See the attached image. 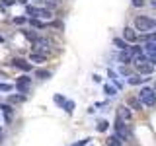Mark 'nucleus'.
<instances>
[{
	"label": "nucleus",
	"instance_id": "obj_1",
	"mask_svg": "<svg viewBox=\"0 0 156 146\" xmlns=\"http://www.w3.org/2000/svg\"><path fill=\"white\" fill-rule=\"evenodd\" d=\"M133 64H135V68H136V74H152L154 72V64L146 58V55L144 53H140V55H135L133 57Z\"/></svg>",
	"mask_w": 156,
	"mask_h": 146
},
{
	"label": "nucleus",
	"instance_id": "obj_2",
	"mask_svg": "<svg viewBox=\"0 0 156 146\" xmlns=\"http://www.w3.org/2000/svg\"><path fill=\"white\" fill-rule=\"evenodd\" d=\"M156 27V22L152 18H146V16H136L135 18V29L140 33H146V31H152Z\"/></svg>",
	"mask_w": 156,
	"mask_h": 146
},
{
	"label": "nucleus",
	"instance_id": "obj_3",
	"mask_svg": "<svg viewBox=\"0 0 156 146\" xmlns=\"http://www.w3.org/2000/svg\"><path fill=\"white\" fill-rule=\"evenodd\" d=\"M139 101L143 105L146 107H152L156 103V94H154V90L152 88H140V92H139Z\"/></svg>",
	"mask_w": 156,
	"mask_h": 146
},
{
	"label": "nucleus",
	"instance_id": "obj_4",
	"mask_svg": "<svg viewBox=\"0 0 156 146\" xmlns=\"http://www.w3.org/2000/svg\"><path fill=\"white\" fill-rule=\"evenodd\" d=\"M26 12H27V16H31L33 19H51L53 18V14H51V10H45V8H37V6H27L26 8Z\"/></svg>",
	"mask_w": 156,
	"mask_h": 146
},
{
	"label": "nucleus",
	"instance_id": "obj_5",
	"mask_svg": "<svg viewBox=\"0 0 156 146\" xmlns=\"http://www.w3.org/2000/svg\"><path fill=\"white\" fill-rule=\"evenodd\" d=\"M115 134L119 136L121 140H129V138H131V130L127 129L125 121H121L119 117H117V119H115Z\"/></svg>",
	"mask_w": 156,
	"mask_h": 146
},
{
	"label": "nucleus",
	"instance_id": "obj_6",
	"mask_svg": "<svg viewBox=\"0 0 156 146\" xmlns=\"http://www.w3.org/2000/svg\"><path fill=\"white\" fill-rule=\"evenodd\" d=\"M143 53L146 55V58H148L152 64H156V41H150V43H144L143 47Z\"/></svg>",
	"mask_w": 156,
	"mask_h": 146
},
{
	"label": "nucleus",
	"instance_id": "obj_7",
	"mask_svg": "<svg viewBox=\"0 0 156 146\" xmlns=\"http://www.w3.org/2000/svg\"><path fill=\"white\" fill-rule=\"evenodd\" d=\"M29 84H31V78H27V76H22V78H18V82H16V88L22 94H26L27 92V88H29Z\"/></svg>",
	"mask_w": 156,
	"mask_h": 146
},
{
	"label": "nucleus",
	"instance_id": "obj_8",
	"mask_svg": "<svg viewBox=\"0 0 156 146\" xmlns=\"http://www.w3.org/2000/svg\"><path fill=\"white\" fill-rule=\"evenodd\" d=\"M136 29H133V27H125L123 29V39L125 41H129V43H135L136 41Z\"/></svg>",
	"mask_w": 156,
	"mask_h": 146
},
{
	"label": "nucleus",
	"instance_id": "obj_9",
	"mask_svg": "<svg viewBox=\"0 0 156 146\" xmlns=\"http://www.w3.org/2000/svg\"><path fill=\"white\" fill-rule=\"evenodd\" d=\"M12 64L16 66V68H20V70H26V72L31 70V62H29V61H23V58H14Z\"/></svg>",
	"mask_w": 156,
	"mask_h": 146
},
{
	"label": "nucleus",
	"instance_id": "obj_10",
	"mask_svg": "<svg viewBox=\"0 0 156 146\" xmlns=\"http://www.w3.org/2000/svg\"><path fill=\"white\" fill-rule=\"evenodd\" d=\"M131 61H133V55H131L129 49H127V51H121V53H119V62H121V64H129Z\"/></svg>",
	"mask_w": 156,
	"mask_h": 146
},
{
	"label": "nucleus",
	"instance_id": "obj_11",
	"mask_svg": "<svg viewBox=\"0 0 156 146\" xmlns=\"http://www.w3.org/2000/svg\"><path fill=\"white\" fill-rule=\"evenodd\" d=\"M117 117H119L121 121H129V119H131V111H129V107L121 105V107H119V111H117Z\"/></svg>",
	"mask_w": 156,
	"mask_h": 146
},
{
	"label": "nucleus",
	"instance_id": "obj_12",
	"mask_svg": "<svg viewBox=\"0 0 156 146\" xmlns=\"http://www.w3.org/2000/svg\"><path fill=\"white\" fill-rule=\"evenodd\" d=\"M136 39H140L143 43L156 41V31H146V33H140V37H136Z\"/></svg>",
	"mask_w": 156,
	"mask_h": 146
},
{
	"label": "nucleus",
	"instance_id": "obj_13",
	"mask_svg": "<svg viewBox=\"0 0 156 146\" xmlns=\"http://www.w3.org/2000/svg\"><path fill=\"white\" fill-rule=\"evenodd\" d=\"M144 80H146V78H143V74H131L127 82H129L131 86H139V84H143Z\"/></svg>",
	"mask_w": 156,
	"mask_h": 146
},
{
	"label": "nucleus",
	"instance_id": "obj_14",
	"mask_svg": "<svg viewBox=\"0 0 156 146\" xmlns=\"http://www.w3.org/2000/svg\"><path fill=\"white\" fill-rule=\"evenodd\" d=\"M29 62H37V64H41V62H45V55H37V53H33V55H29Z\"/></svg>",
	"mask_w": 156,
	"mask_h": 146
},
{
	"label": "nucleus",
	"instance_id": "obj_15",
	"mask_svg": "<svg viewBox=\"0 0 156 146\" xmlns=\"http://www.w3.org/2000/svg\"><path fill=\"white\" fill-rule=\"evenodd\" d=\"M113 45H115V47H119L121 51H127V49H129V45H127V41H125V39H119V37H117V39H113Z\"/></svg>",
	"mask_w": 156,
	"mask_h": 146
},
{
	"label": "nucleus",
	"instance_id": "obj_16",
	"mask_svg": "<svg viewBox=\"0 0 156 146\" xmlns=\"http://www.w3.org/2000/svg\"><path fill=\"white\" fill-rule=\"evenodd\" d=\"M121 144H123V140H121V138H119L117 134L109 136V144H107V146H121Z\"/></svg>",
	"mask_w": 156,
	"mask_h": 146
},
{
	"label": "nucleus",
	"instance_id": "obj_17",
	"mask_svg": "<svg viewBox=\"0 0 156 146\" xmlns=\"http://www.w3.org/2000/svg\"><path fill=\"white\" fill-rule=\"evenodd\" d=\"M104 92H105V94H107V96H109V97L117 94V90H115V86H109V84H105V86H104Z\"/></svg>",
	"mask_w": 156,
	"mask_h": 146
},
{
	"label": "nucleus",
	"instance_id": "obj_18",
	"mask_svg": "<svg viewBox=\"0 0 156 146\" xmlns=\"http://www.w3.org/2000/svg\"><path fill=\"white\" fill-rule=\"evenodd\" d=\"M35 74H37V78H41V80H47V78L51 76V72H49V70H41V68H39Z\"/></svg>",
	"mask_w": 156,
	"mask_h": 146
},
{
	"label": "nucleus",
	"instance_id": "obj_19",
	"mask_svg": "<svg viewBox=\"0 0 156 146\" xmlns=\"http://www.w3.org/2000/svg\"><path fill=\"white\" fill-rule=\"evenodd\" d=\"M62 107H65L66 113H72V111H74V101H65V105H62Z\"/></svg>",
	"mask_w": 156,
	"mask_h": 146
},
{
	"label": "nucleus",
	"instance_id": "obj_20",
	"mask_svg": "<svg viewBox=\"0 0 156 146\" xmlns=\"http://www.w3.org/2000/svg\"><path fill=\"white\" fill-rule=\"evenodd\" d=\"M8 99L12 101V103H20V101H23V99H26V96H10Z\"/></svg>",
	"mask_w": 156,
	"mask_h": 146
},
{
	"label": "nucleus",
	"instance_id": "obj_21",
	"mask_svg": "<svg viewBox=\"0 0 156 146\" xmlns=\"http://www.w3.org/2000/svg\"><path fill=\"white\" fill-rule=\"evenodd\" d=\"M53 99H55V103H57V105H65V101H66L65 97H62V96H58V94H57L55 97H53Z\"/></svg>",
	"mask_w": 156,
	"mask_h": 146
},
{
	"label": "nucleus",
	"instance_id": "obj_22",
	"mask_svg": "<svg viewBox=\"0 0 156 146\" xmlns=\"http://www.w3.org/2000/svg\"><path fill=\"white\" fill-rule=\"evenodd\" d=\"M98 130H100V133H105V130H107V121H100V125H98Z\"/></svg>",
	"mask_w": 156,
	"mask_h": 146
},
{
	"label": "nucleus",
	"instance_id": "obj_23",
	"mask_svg": "<svg viewBox=\"0 0 156 146\" xmlns=\"http://www.w3.org/2000/svg\"><path fill=\"white\" fill-rule=\"evenodd\" d=\"M12 84H2V82H0V92H12Z\"/></svg>",
	"mask_w": 156,
	"mask_h": 146
},
{
	"label": "nucleus",
	"instance_id": "obj_24",
	"mask_svg": "<svg viewBox=\"0 0 156 146\" xmlns=\"http://www.w3.org/2000/svg\"><path fill=\"white\" fill-rule=\"evenodd\" d=\"M23 35H26L27 39H31V41H37V35H35V33H31V31H26V29H23Z\"/></svg>",
	"mask_w": 156,
	"mask_h": 146
},
{
	"label": "nucleus",
	"instance_id": "obj_25",
	"mask_svg": "<svg viewBox=\"0 0 156 146\" xmlns=\"http://www.w3.org/2000/svg\"><path fill=\"white\" fill-rule=\"evenodd\" d=\"M131 107H135V109H140V107H143V103L139 101V97H136V99H131Z\"/></svg>",
	"mask_w": 156,
	"mask_h": 146
},
{
	"label": "nucleus",
	"instance_id": "obj_26",
	"mask_svg": "<svg viewBox=\"0 0 156 146\" xmlns=\"http://www.w3.org/2000/svg\"><path fill=\"white\" fill-rule=\"evenodd\" d=\"M131 4H133L135 8H140V6L144 4V0H131Z\"/></svg>",
	"mask_w": 156,
	"mask_h": 146
},
{
	"label": "nucleus",
	"instance_id": "obj_27",
	"mask_svg": "<svg viewBox=\"0 0 156 146\" xmlns=\"http://www.w3.org/2000/svg\"><path fill=\"white\" fill-rule=\"evenodd\" d=\"M88 142H90V138H84V140H80V142H78V144H74V146H86Z\"/></svg>",
	"mask_w": 156,
	"mask_h": 146
},
{
	"label": "nucleus",
	"instance_id": "obj_28",
	"mask_svg": "<svg viewBox=\"0 0 156 146\" xmlns=\"http://www.w3.org/2000/svg\"><path fill=\"white\" fill-rule=\"evenodd\" d=\"M14 2H16V0H2V4H4V6H12Z\"/></svg>",
	"mask_w": 156,
	"mask_h": 146
},
{
	"label": "nucleus",
	"instance_id": "obj_29",
	"mask_svg": "<svg viewBox=\"0 0 156 146\" xmlns=\"http://www.w3.org/2000/svg\"><path fill=\"white\" fill-rule=\"evenodd\" d=\"M14 22H16V23H23V22H26V18H16Z\"/></svg>",
	"mask_w": 156,
	"mask_h": 146
},
{
	"label": "nucleus",
	"instance_id": "obj_30",
	"mask_svg": "<svg viewBox=\"0 0 156 146\" xmlns=\"http://www.w3.org/2000/svg\"><path fill=\"white\" fill-rule=\"evenodd\" d=\"M18 2H22V4H26V2H27V0H18Z\"/></svg>",
	"mask_w": 156,
	"mask_h": 146
},
{
	"label": "nucleus",
	"instance_id": "obj_31",
	"mask_svg": "<svg viewBox=\"0 0 156 146\" xmlns=\"http://www.w3.org/2000/svg\"><path fill=\"white\" fill-rule=\"evenodd\" d=\"M152 6H154V8H156V0H152Z\"/></svg>",
	"mask_w": 156,
	"mask_h": 146
},
{
	"label": "nucleus",
	"instance_id": "obj_32",
	"mask_svg": "<svg viewBox=\"0 0 156 146\" xmlns=\"http://www.w3.org/2000/svg\"><path fill=\"white\" fill-rule=\"evenodd\" d=\"M152 90H154V94H156V84H154V88H152Z\"/></svg>",
	"mask_w": 156,
	"mask_h": 146
}]
</instances>
